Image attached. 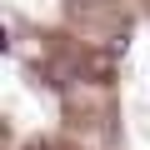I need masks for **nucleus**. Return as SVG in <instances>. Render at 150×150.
Returning a JSON list of instances; mask_svg holds the SVG:
<instances>
[{
    "mask_svg": "<svg viewBox=\"0 0 150 150\" xmlns=\"http://www.w3.org/2000/svg\"><path fill=\"white\" fill-rule=\"evenodd\" d=\"M30 150H45V145H30Z\"/></svg>",
    "mask_w": 150,
    "mask_h": 150,
    "instance_id": "nucleus-1",
    "label": "nucleus"
}]
</instances>
